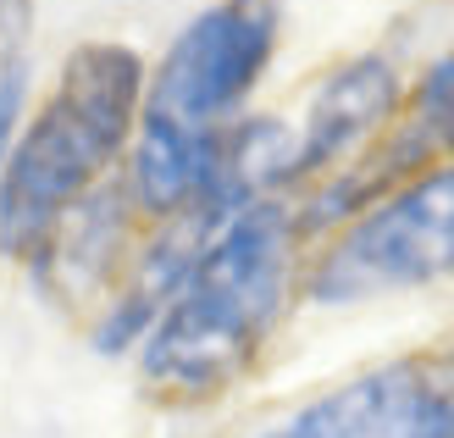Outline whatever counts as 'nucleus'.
Segmentation results:
<instances>
[{"instance_id":"6","label":"nucleus","mask_w":454,"mask_h":438,"mask_svg":"<svg viewBox=\"0 0 454 438\" xmlns=\"http://www.w3.org/2000/svg\"><path fill=\"white\" fill-rule=\"evenodd\" d=\"M404 89L411 84H404V73L382 51H360L349 61H338L333 73L310 89L305 117L294 128L288 200L366 155L382 133L404 117Z\"/></svg>"},{"instance_id":"5","label":"nucleus","mask_w":454,"mask_h":438,"mask_svg":"<svg viewBox=\"0 0 454 438\" xmlns=\"http://www.w3.org/2000/svg\"><path fill=\"white\" fill-rule=\"evenodd\" d=\"M294 422L310 438H454V372L443 355H399L322 388Z\"/></svg>"},{"instance_id":"1","label":"nucleus","mask_w":454,"mask_h":438,"mask_svg":"<svg viewBox=\"0 0 454 438\" xmlns=\"http://www.w3.org/2000/svg\"><path fill=\"white\" fill-rule=\"evenodd\" d=\"M305 250L288 195H266L227 217L133 355L150 394L167 405H211L233 394L261 366L300 294Z\"/></svg>"},{"instance_id":"8","label":"nucleus","mask_w":454,"mask_h":438,"mask_svg":"<svg viewBox=\"0 0 454 438\" xmlns=\"http://www.w3.org/2000/svg\"><path fill=\"white\" fill-rule=\"evenodd\" d=\"M404 133L427 150V161H454V51L433 56L404 89Z\"/></svg>"},{"instance_id":"9","label":"nucleus","mask_w":454,"mask_h":438,"mask_svg":"<svg viewBox=\"0 0 454 438\" xmlns=\"http://www.w3.org/2000/svg\"><path fill=\"white\" fill-rule=\"evenodd\" d=\"M28 111H34V73H28V61H17L0 73V161L12 155Z\"/></svg>"},{"instance_id":"11","label":"nucleus","mask_w":454,"mask_h":438,"mask_svg":"<svg viewBox=\"0 0 454 438\" xmlns=\"http://www.w3.org/2000/svg\"><path fill=\"white\" fill-rule=\"evenodd\" d=\"M443 361H449V372H454V338H449V350H443Z\"/></svg>"},{"instance_id":"10","label":"nucleus","mask_w":454,"mask_h":438,"mask_svg":"<svg viewBox=\"0 0 454 438\" xmlns=\"http://www.w3.org/2000/svg\"><path fill=\"white\" fill-rule=\"evenodd\" d=\"M249 438H310L300 422H294V417H283L278 427H261V433H249Z\"/></svg>"},{"instance_id":"3","label":"nucleus","mask_w":454,"mask_h":438,"mask_svg":"<svg viewBox=\"0 0 454 438\" xmlns=\"http://www.w3.org/2000/svg\"><path fill=\"white\" fill-rule=\"evenodd\" d=\"M449 278H454V161H433L305 250L300 299H310L316 311H355L372 299L438 289Z\"/></svg>"},{"instance_id":"7","label":"nucleus","mask_w":454,"mask_h":438,"mask_svg":"<svg viewBox=\"0 0 454 438\" xmlns=\"http://www.w3.org/2000/svg\"><path fill=\"white\" fill-rule=\"evenodd\" d=\"M139 239H145V217L133 211L122 178H111L56 222V234L34 250L28 272L39 294L61 299V306H100L128 272Z\"/></svg>"},{"instance_id":"4","label":"nucleus","mask_w":454,"mask_h":438,"mask_svg":"<svg viewBox=\"0 0 454 438\" xmlns=\"http://www.w3.org/2000/svg\"><path fill=\"white\" fill-rule=\"evenodd\" d=\"M283 51V0H211L150 61L145 117L194 133L239 123Z\"/></svg>"},{"instance_id":"2","label":"nucleus","mask_w":454,"mask_h":438,"mask_svg":"<svg viewBox=\"0 0 454 438\" xmlns=\"http://www.w3.org/2000/svg\"><path fill=\"white\" fill-rule=\"evenodd\" d=\"M150 61L122 39H83L61 56L44 100H34L12 155L0 161V256L34 261L56 222L111 183L145 117Z\"/></svg>"}]
</instances>
